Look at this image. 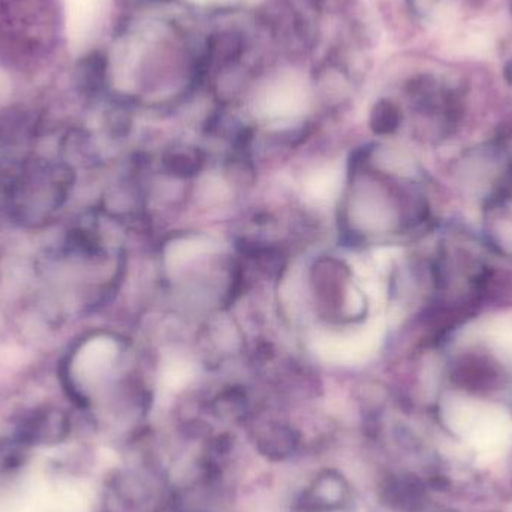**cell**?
I'll list each match as a JSON object with an SVG mask.
<instances>
[{
    "instance_id": "obj_5",
    "label": "cell",
    "mask_w": 512,
    "mask_h": 512,
    "mask_svg": "<svg viewBox=\"0 0 512 512\" xmlns=\"http://www.w3.org/2000/svg\"><path fill=\"white\" fill-rule=\"evenodd\" d=\"M168 170L173 171L174 174L179 176H189L194 174L195 171L200 170L201 156L195 152H176L173 155L168 156L167 161Z\"/></svg>"
},
{
    "instance_id": "obj_1",
    "label": "cell",
    "mask_w": 512,
    "mask_h": 512,
    "mask_svg": "<svg viewBox=\"0 0 512 512\" xmlns=\"http://www.w3.org/2000/svg\"><path fill=\"white\" fill-rule=\"evenodd\" d=\"M348 219L358 231L370 234L393 230L399 213L390 195L382 188L354 186L348 200Z\"/></svg>"
},
{
    "instance_id": "obj_6",
    "label": "cell",
    "mask_w": 512,
    "mask_h": 512,
    "mask_svg": "<svg viewBox=\"0 0 512 512\" xmlns=\"http://www.w3.org/2000/svg\"><path fill=\"white\" fill-rule=\"evenodd\" d=\"M505 75H507L508 83L512 86V60L508 63L507 69H505Z\"/></svg>"
},
{
    "instance_id": "obj_3",
    "label": "cell",
    "mask_w": 512,
    "mask_h": 512,
    "mask_svg": "<svg viewBox=\"0 0 512 512\" xmlns=\"http://www.w3.org/2000/svg\"><path fill=\"white\" fill-rule=\"evenodd\" d=\"M402 114L396 104L390 101H381L372 111V128L378 134H391L399 128Z\"/></svg>"
},
{
    "instance_id": "obj_2",
    "label": "cell",
    "mask_w": 512,
    "mask_h": 512,
    "mask_svg": "<svg viewBox=\"0 0 512 512\" xmlns=\"http://www.w3.org/2000/svg\"><path fill=\"white\" fill-rule=\"evenodd\" d=\"M65 418L60 414H45L33 418L21 430V439L29 444H51L65 438Z\"/></svg>"
},
{
    "instance_id": "obj_4",
    "label": "cell",
    "mask_w": 512,
    "mask_h": 512,
    "mask_svg": "<svg viewBox=\"0 0 512 512\" xmlns=\"http://www.w3.org/2000/svg\"><path fill=\"white\" fill-rule=\"evenodd\" d=\"M490 233L501 248L504 246L512 251V207L502 206L496 210Z\"/></svg>"
}]
</instances>
